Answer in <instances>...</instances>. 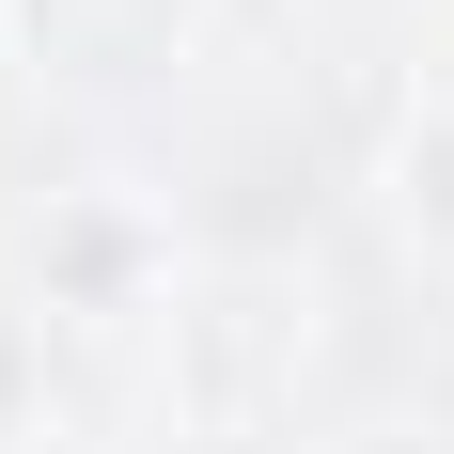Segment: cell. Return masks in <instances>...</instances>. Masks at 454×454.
Segmentation results:
<instances>
[{"mask_svg":"<svg viewBox=\"0 0 454 454\" xmlns=\"http://www.w3.org/2000/svg\"><path fill=\"white\" fill-rule=\"evenodd\" d=\"M0 423H16V345H0Z\"/></svg>","mask_w":454,"mask_h":454,"instance_id":"6da1fadb","label":"cell"}]
</instances>
